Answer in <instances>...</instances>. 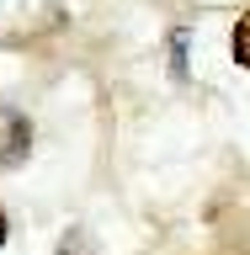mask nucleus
I'll use <instances>...</instances> for the list:
<instances>
[{
    "label": "nucleus",
    "mask_w": 250,
    "mask_h": 255,
    "mask_svg": "<svg viewBox=\"0 0 250 255\" xmlns=\"http://www.w3.org/2000/svg\"><path fill=\"white\" fill-rule=\"evenodd\" d=\"M32 138H37V128L21 107H0V170H16V165H27L32 159Z\"/></svg>",
    "instance_id": "nucleus-1"
},
{
    "label": "nucleus",
    "mask_w": 250,
    "mask_h": 255,
    "mask_svg": "<svg viewBox=\"0 0 250 255\" xmlns=\"http://www.w3.org/2000/svg\"><path fill=\"white\" fill-rule=\"evenodd\" d=\"M229 53H235L240 69H250V11H240L235 32H229Z\"/></svg>",
    "instance_id": "nucleus-2"
},
{
    "label": "nucleus",
    "mask_w": 250,
    "mask_h": 255,
    "mask_svg": "<svg viewBox=\"0 0 250 255\" xmlns=\"http://www.w3.org/2000/svg\"><path fill=\"white\" fill-rule=\"evenodd\" d=\"M187 69H192L187 64V32H171V75L187 80Z\"/></svg>",
    "instance_id": "nucleus-3"
},
{
    "label": "nucleus",
    "mask_w": 250,
    "mask_h": 255,
    "mask_svg": "<svg viewBox=\"0 0 250 255\" xmlns=\"http://www.w3.org/2000/svg\"><path fill=\"white\" fill-rule=\"evenodd\" d=\"M5 239H11V218H5V207H0V250H5Z\"/></svg>",
    "instance_id": "nucleus-4"
}]
</instances>
